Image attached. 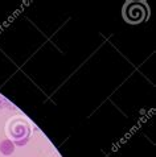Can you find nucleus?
I'll list each match as a JSON object with an SVG mask.
<instances>
[{
    "mask_svg": "<svg viewBox=\"0 0 156 157\" xmlns=\"http://www.w3.org/2000/svg\"><path fill=\"white\" fill-rule=\"evenodd\" d=\"M123 15L126 17V20L130 23H142L147 19L148 16V10H147L146 4L138 3V2H130L124 6Z\"/></svg>",
    "mask_w": 156,
    "mask_h": 157,
    "instance_id": "nucleus-1",
    "label": "nucleus"
},
{
    "mask_svg": "<svg viewBox=\"0 0 156 157\" xmlns=\"http://www.w3.org/2000/svg\"><path fill=\"white\" fill-rule=\"evenodd\" d=\"M0 152L4 156H10L15 152V144L11 140H3L0 143Z\"/></svg>",
    "mask_w": 156,
    "mask_h": 157,
    "instance_id": "nucleus-2",
    "label": "nucleus"
},
{
    "mask_svg": "<svg viewBox=\"0 0 156 157\" xmlns=\"http://www.w3.org/2000/svg\"><path fill=\"white\" fill-rule=\"evenodd\" d=\"M27 141H28V137H25L24 140H16L14 144H15V147H16V145H19V147H23V145H24V144L27 143Z\"/></svg>",
    "mask_w": 156,
    "mask_h": 157,
    "instance_id": "nucleus-3",
    "label": "nucleus"
}]
</instances>
